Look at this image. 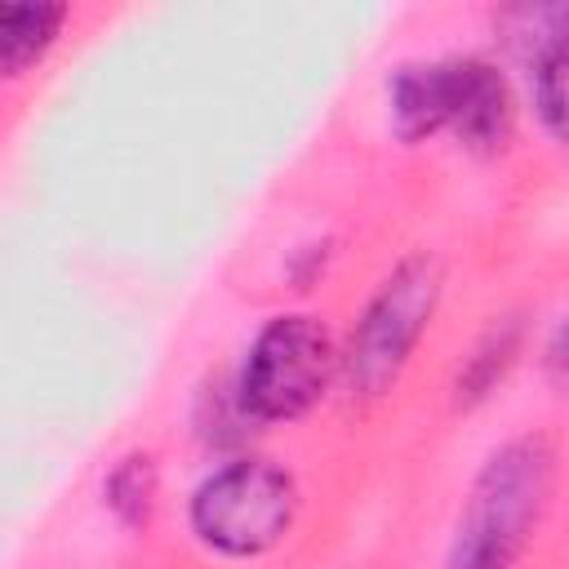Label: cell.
I'll use <instances>...</instances> for the list:
<instances>
[{
  "instance_id": "1",
  "label": "cell",
  "mask_w": 569,
  "mask_h": 569,
  "mask_svg": "<svg viewBox=\"0 0 569 569\" xmlns=\"http://www.w3.org/2000/svg\"><path fill=\"white\" fill-rule=\"evenodd\" d=\"M556 471L560 453L551 436L525 431L502 440L471 476L445 569H511L551 511Z\"/></svg>"
},
{
  "instance_id": "2",
  "label": "cell",
  "mask_w": 569,
  "mask_h": 569,
  "mask_svg": "<svg viewBox=\"0 0 569 569\" xmlns=\"http://www.w3.org/2000/svg\"><path fill=\"white\" fill-rule=\"evenodd\" d=\"M298 511L302 489L289 467L258 453H236L204 471L191 489L187 529L204 551L222 560H258L289 538Z\"/></svg>"
},
{
  "instance_id": "3",
  "label": "cell",
  "mask_w": 569,
  "mask_h": 569,
  "mask_svg": "<svg viewBox=\"0 0 569 569\" xmlns=\"http://www.w3.org/2000/svg\"><path fill=\"white\" fill-rule=\"evenodd\" d=\"M445 293V271L440 258L427 249L405 253L369 293L347 347H342V369L338 378H347L351 396L360 400H378L387 396L400 373L409 369L418 342L427 338L436 307Z\"/></svg>"
},
{
  "instance_id": "4",
  "label": "cell",
  "mask_w": 569,
  "mask_h": 569,
  "mask_svg": "<svg viewBox=\"0 0 569 569\" xmlns=\"http://www.w3.org/2000/svg\"><path fill=\"white\" fill-rule=\"evenodd\" d=\"M338 369L342 347L333 342L329 325L311 311H280L249 338L231 387L258 427L298 422L329 396Z\"/></svg>"
},
{
  "instance_id": "5",
  "label": "cell",
  "mask_w": 569,
  "mask_h": 569,
  "mask_svg": "<svg viewBox=\"0 0 569 569\" xmlns=\"http://www.w3.org/2000/svg\"><path fill=\"white\" fill-rule=\"evenodd\" d=\"M449 71V107H445V133H453L467 151L498 156L507 151L516 133V84L507 71L480 53H453L445 58Z\"/></svg>"
},
{
  "instance_id": "6",
  "label": "cell",
  "mask_w": 569,
  "mask_h": 569,
  "mask_svg": "<svg viewBox=\"0 0 569 569\" xmlns=\"http://www.w3.org/2000/svg\"><path fill=\"white\" fill-rule=\"evenodd\" d=\"M565 4L529 13L533 36L525 44V98L547 138H565Z\"/></svg>"
},
{
  "instance_id": "7",
  "label": "cell",
  "mask_w": 569,
  "mask_h": 569,
  "mask_svg": "<svg viewBox=\"0 0 569 569\" xmlns=\"http://www.w3.org/2000/svg\"><path fill=\"white\" fill-rule=\"evenodd\" d=\"M449 71L445 58H418L391 71L387 80V124L400 142H427L445 133Z\"/></svg>"
},
{
  "instance_id": "8",
  "label": "cell",
  "mask_w": 569,
  "mask_h": 569,
  "mask_svg": "<svg viewBox=\"0 0 569 569\" xmlns=\"http://www.w3.org/2000/svg\"><path fill=\"white\" fill-rule=\"evenodd\" d=\"M71 9L31 0V4H4L0 0V80H18L31 67L44 62V53L58 44Z\"/></svg>"
},
{
  "instance_id": "9",
  "label": "cell",
  "mask_w": 569,
  "mask_h": 569,
  "mask_svg": "<svg viewBox=\"0 0 569 569\" xmlns=\"http://www.w3.org/2000/svg\"><path fill=\"white\" fill-rule=\"evenodd\" d=\"M520 347H525V325H520L516 316L493 320V325L480 333V342L471 347V356L462 360V369H458V378H453V400H458L462 409L489 400V396L498 391V382L511 373V365L520 360Z\"/></svg>"
},
{
  "instance_id": "10",
  "label": "cell",
  "mask_w": 569,
  "mask_h": 569,
  "mask_svg": "<svg viewBox=\"0 0 569 569\" xmlns=\"http://www.w3.org/2000/svg\"><path fill=\"white\" fill-rule=\"evenodd\" d=\"M102 502L111 507V516L120 525H129V529L147 525L156 516V502H160V467H156V458L142 453V449L124 453L102 480Z\"/></svg>"
},
{
  "instance_id": "11",
  "label": "cell",
  "mask_w": 569,
  "mask_h": 569,
  "mask_svg": "<svg viewBox=\"0 0 569 569\" xmlns=\"http://www.w3.org/2000/svg\"><path fill=\"white\" fill-rule=\"evenodd\" d=\"M196 431H200L204 445H218V449L244 445L249 431H258V422L244 413V405H240L231 378L200 391V400H196Z\"/></svg>"
}]
</instances>
